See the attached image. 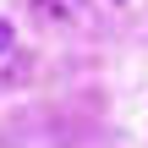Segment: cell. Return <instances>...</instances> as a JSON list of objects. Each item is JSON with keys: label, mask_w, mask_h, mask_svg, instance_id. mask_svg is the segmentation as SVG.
Returning a JSON list of instances; mask_svg holds the SVG:
<instances>
[{"label": "cell", "mask_w": 148, "mask_h": 148, "mask_svg": "<svg viewBox=\"0 0 148 148\" xmlns=\"http://www.w3.org/2000/svg\"><path fill=\"white\" fill-rule=\"evenodd\" d=\"M11 44H16V33H11V22H5V16H0V60H5V55H11Z\"/></svg>", "instance_id": "7a4b0ae2"}, {"label": "cell", "mask_w": 148, "mask_h": 148, "mask_svg": "<svg viewBox=\"0 0 148 148\" xmlns=\"http://www.w3.org/2000/svg\"><path fill=\"white\" fill-rule=\"evenodd\" d=\"M33 11H38L44 22H71V16H77V0H33Z\"/></svg>", "instance_id": "6da1fadb"}]
</instances>
